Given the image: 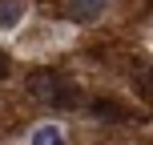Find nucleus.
I'll use <instances>...</instances> for the list:
<instances>
[{
	"mask_svg": "<svg viewBox=\"0 0 153 145\" xmlns=\"http://www.w3.org/2000/svg\"><path fill=\"white\" fill-rule=\"evenodd\" d=\"M32 93L40 101H48L53 109H76L81 105V89L65 73H36L32 77Z\"/></svg>",
	"mask_w": 153,
	"mask_h": 145,
	"instance_id": "obj_1",
	"label": "nucleus"
},
{
	"mask_svg": "<svg viewBox=\"0 0 153 145\" xmlns=\"http://www.w3.org/2000/svg\"><path fill=\"white\" fill-rule=\"evenodd\" d=\"M28 145H65V129L61 125H36L28 133Z\"/></svg>",
	"mask_w": 153,
	"mask_h": 145,
	"instance_id": "obj_2",
	"label": "nucleus"
},
{
	"mask_svg": "<svg viewBox=\"0 0 153 145\" xmlns=\"http://www.w3.org/2000/svg\"><path fill=\"white\" fill-rule=\"evenodd\" d=\"M24 16V4L20 0H0V28H16Z\"/></svg>",
	"mask_w": 153,
	"mask_h": 145,
	"instance_id": "obj_3",
	"label": "nucleus"
},
{
	"mask_svg": "<svg viewBox=\"0 0 153 145\" xmlns=\"http://www.w3.org/2000/svg\"><path fill=\"white\" fill-rule=\"evenodd\" d=\"M93 117H101V121H121L125 117V109H117L113 101H93V109H89Z\"/></svg>",
	"mask_w": 153,
	"mask_h": 145,
	"instance_id": "obj_4",
	"label": "nucleus"
},
{
	"mask_svg": "<svg viewBox=\"0 0 153 145\" xmlns=\"http://www.w3.org/2000/svg\"><path fill=\"white\" fill-rule=\"evenodd\" d=\"M73 8H76V16H97L101 0H73Z\"/></svg>",
	"mask_w": 153,
	"mask_h": 145,
	"instance_id": "obj_5",
	"label": "nucleus"
},
{
	"mask_svg": "<svg viewBox=\"0 0 153 145\" xmlns=\"http://www.w3.org/2000/svg\"><path fill=\"white\" fill-rule=\"evenodd\" d=\"M8 77V61H4V53H0V81Z\"/></svg>",
	"mask_w": 153,
	"mask_h": 145,
	"instance_id": "obj_6",
	"label": "nucleus"
}]
</instances>
